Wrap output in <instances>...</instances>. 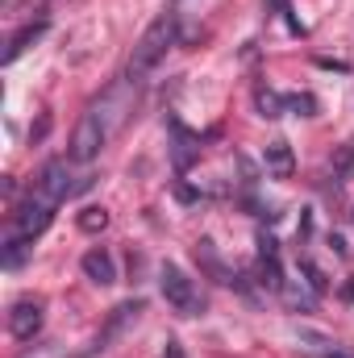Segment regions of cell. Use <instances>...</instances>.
Listing matches in <instances>:
<instances>
[{
  "label": "cell",
  "mask_w": 354,
  "mask_h": 358,
  "mask_svg": "<svg viewBox=\"0 0 354 358\" xmlns=\"http://www.w3.org/2000/svg\"><path fill=\"white\" fill-rule=\"evenodd\" d=\"M179 38V21L176 13H163V17H155V25L138 38V46H134V55H129V80H142L171 46H176Z\"/></svg>",
  "instance_id": "6da1fadb"
},
{
  "label": "cell",
  "mask_w": 354,
  "mask_h": 358,
  "mask_svg": "<svg viewBox=\"0 0 354 358\" xmlns=\"http://www.w3.org/2000/svg\"><path fill=\"white\" fill-rule=\"evenodd\" d=\"M55 208H59V204H55L46 192H38V187H34V192L17 204V213H13V234H17V238H25V242H34L38 234H46V229H50Z\"/></svg>",
  "instance_id": "7a4b0ae2"
},
{
  "label": "cell",
  "mask_w": 354,
  "mask_h": 358,
  "mask_svg": "<svg viewBox=\"0 0 354 358\" xmlns=\"http://www.w3.org/2000/svg\"><path fill=\"white\" fill-rule=\"evenodd\" d=\"M159 287H163V300L176 308L179 317H196L200 308H204V300H200V292H196V283L176 267V263H167V267L159 271Z\"/></svg>",
  "instance_id": "3957f363"
},
{
  "label": "cell",
  "mask_w": 354,
  "mask_h": 358,
  "mask_svg": "<svg viewBox=\"0 0 354 358\" xmlns=\"http://www.w3.org/2000/svg\"><path fill=\"white\" fill-rule=\"evenodd\" d=\"M104 138H108V125H104L96 113H84V117H80V125H76V134H71L67 159H71V163H92V159L100 155Z\"/></svg>",
  "instance_id": "277c9868"
},
{
  "label": "cell",
  "mask_w": 354,
  "mask_h": 358,
  "mask_svg": "<svg viewBox=\"0 0 354 358\" xmlns=\"http://www.w3.org/2000/svg\"><path fill=\"white\" fill-rule=\"evenodd\" d=\"M42 300H34V296H25V300H17L13 308H8V334L13 338H21V342H34V334L42 329Z\"/></svg>",
  "instance_id": "5b68a950"
},
{
  "label": "cell",
  "mask_w": 354,
  "mask_h": 358,
  "mask_svg": "<svg viewBox=\"0 0 354 358\" xmlns=\"http://www.w3.org/2000/svg\"><path fill=\"white\" fill-rule=\"evenodd\" d=\"M38 192H46L55 204H63L76 187H84V183H71V171H67V159H55V163H46L42 167V176H38V183H34Z\"/></svg>",
  "instance_id": "8992f818"
},
{
  "label": "cell",
  "mask_w": 354,
  "mask_h": 358,
  "mask_svg": "<svg viewBox=\"0 0 354 358\" xmlns=\"http://www.w3.org/2000/svg\"><path fill=\"white\" fill-rule=\"evenodd\" d=\"M42 34H46V17H38V21H29V25H21V29H17V34L8 38V50H4V63H17V59H21V55H25V50H29V46H34V42H38Z\"/></svg>",
  "instance_id": "52a82bcc"
},
{
  "label": "cell",
  "mask_w": 354,
  "mask_h": 358,
  "mask_svg": "<svg viewBox=\"0 0 354 358\" xmlns=\"http://www.w3.org/2000/svg\"><path fill=\"white\" fill-rule=\"evenodd\" d=\"M84 275H88L92 283H100V287H108V283H117V267H113V255L108 250H88L84 255Z\"/></svg>",
  "instance_id": "ba28073f"
},
{
  "label": "cell",
  "mask_w": 354,
  "mask_h": 358,
  "mask_svg": "<svg viewBox=\"0 0 354 358\" xmlns=\"http://www.w3.org/2000/svg\"><path fill=\"white\" fill-rule=\"evenodd\" d=\"M296 171V159H292V146L288 142H271L267 146V176L275 179H288Z\"/></svg>",
  "instance_id": "9c48e42d"
},
{
  "label": "cell",
  "mask_w": 354,
  "mask_h": 358,
  "mask_svg": "<svg viewBox=\"0 0 354 358\" xmlns=\"http://www.w3.org/2000/svg\"><path fill=\"white\" fill-rule=\"evenodd\" d=\"M196 263H200V267L208 271V275H213L217 283H234V275H229V271H225V263L217 259L213 242H196Z\"/></svg>",
  "instance_id": "30bf717a"
},
{
  "label": "cell",
  "mask_w": 354,
  "mask_h": 358,
  "mask_svg": "<svg viewBox=\"0 0 354 358\" xmlns=\"http://www.w3.org/2000/svg\"><path fill=\"white\" fill-rule=\"evenodd\" d=\"M25 255H29V242L25 238H8V246H4V267H21L25 263Z\"/></svg>",
  "instance_id": "8fae6325"
},
{
  "label": "cell",
  "mask_w": 354,
  "mask_h": 358,
  "mask_svg": "<svg viewBox=\"0 0 354 358\" xmlns=\"http://www.w3.org/2000/svg\"><path fill=\"white\" fill-rule=\"evenodd\" d=\"M104 225H108V213H104V208H84V213H80V229H84V234H100Z\"/></svg>",
  "instance_id": "7c38bea8"
},
{
  "label": "cell",
  "mask_w": 354,
  "mask_h": 358,
  "mask_svg": "<svg viewBox=\"0 0 354 358\" xmlns=\"http://www.w3.org/2000/svg\"><path fill=\"white\" fill-rule=\"evenodd\" d=\"M192 155H196V146H192V138L183 134V129H176V167L183 171L187 163H192Z\"/></svg>",
  "instance_id": "4fadbf2b"
},
{
  "label": "cell",
  "mask_w": 354,
  "mask_h": 358,
  "mask_svg": "<svg viewBox=\"0 0 354 358\" xmlns=\"http://www.w3.org/2000/svg\"><path fill=\"white\" fill-rule=\"evenodd\" d=\"M259 108H263V117H279V113H283V96L259 88Z\"/></svg>",
  "instance_id": "5bb4252c"
},
{
  "label": "cell",
  "mask_w": 354,
  "mask_h": 358,
  "mask_svg": "<svg viewBox=\"0 0 354 358\" xmlns=\"http://www.w3.org/2000/svg\"><path fill=\"white\" fill-rule=\"evenodd\" d=\"M300 271H304V275H309V287H313V296H321V292H325V287H330V283H325V275H321V271L313 267V263H309V259H300Z\"/></svg>",
  "instance_id": "9a60e30c"
},
{
  "label": "cell",
  "mask_w": 354,
  "mask_h": 358,
  "mask_svg": "<svg viewBox=\"0 0 354 358\" xmlns=\"http://www.w3.org/2000/svg\"><path fill=\"white\" fill-rule=\"evenodd\" d=\"M283 300H288L292 308H313V296H304L300 287H288V283H283Z\"/></svg>",
  "instance_id": "2e32d148"
},
{
  "label": "cell",
  "mask_w": 354,
  "mask_h": 358,
  "mask_svg": "<svg viewBox=\"0 0 354 358\" xmlns=\"http://www.w3.org/2000/svg\"><path fill=\"white\" fill-rule=\"evenodd\" d=\"M334 171H338V176H351V171H354V150H342V155H338Z\"/></svg>",
  "instance_id": "e0dca14e"
},
{
  "label": "cell",
  "mask_w": 354,
  "mask_h": 358,
  "mask_svg": "<svg viewBox=\"0 0 354 358\" xmlns=\"http://www.w3.org/2000/svg\"><path fill=\"white\" fill-rule=\"evenodd\" d=\"M163 358H187V355H183V346H179V342H167V350H163Z\"/></svg>",
  "instance_id": "ac0fdd59"
},
{
  "label": "cell",
  "mask_w": 354,
  "mask_h": 358,
  "mask_svg": "<svg viewBox=\"0 0 354 358\" xmlns=\"http://www.w3.org/2000/svg\"><path fill=\"white\" fill-rule=\"evenodd\" d=\"M29 358H34V355H29ZM38 358H55V355H50V350H46V355H38Z\"/></svg>",
  "instance_id": "d6986e66"
}]
</instances>
